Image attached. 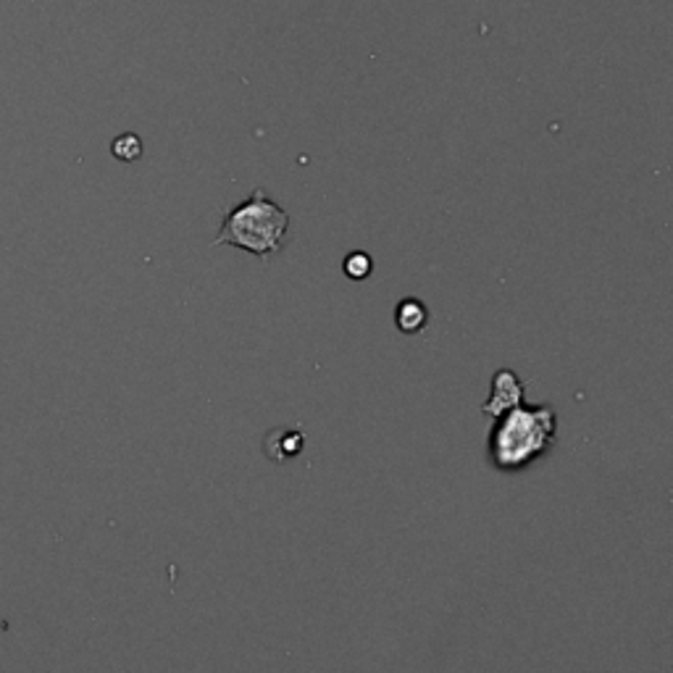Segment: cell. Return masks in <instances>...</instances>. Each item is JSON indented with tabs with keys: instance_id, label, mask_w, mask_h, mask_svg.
I'll list each match as a JSON object with an SVG mask.
<instances>
[{
	"instance_id": "cell-1",
	"label": "cell",
	"mask_w": 673,
	"mask_h": 673,
	"mask_svg": "<svg viewBox=\"0 0 673 673\" xmlns=\"http://www.w3.org/2000/svg\"><path fill=\"white\" fill-rule=\"evenodd\" d=\"M557 442V410L550 402L529 406L518 402L516 408L505 410L495 419L486 437V455L492 469L500 473H518L544 455Z\"/></svg>"
},
{
	"instance_id": "cell-7",
	"label": "cell",
	"mask_w": 673,
	"mask_h": 673,
	"mask_svg": "<svg viewBox=\"0 0 673 673\" xmlns=\"http://www.w3.org/2000/svg\"><path fill=\"white\" fill-rule=\"evenodd\" d=\"M111 153L113 158H119V161L124 164L137 161V158L143 156V140H140L134 132L119 134V137L111 143Z\"/></svg>"
},
{
	"instance_id": "cell-2",
	"label": "cell",
	"mask_w": 673,
	"mask_h": 673,
	"mask_svg": "<svg viewBox=\"0 0 673 673\" xmlns=\"http://www.w3.org/2000/svg\"><path fill=\"white\" fill-rule=\"evenodd\" d=\"M287 232H290V214L274 197H268L264 188H259L224 214L219 235L211 245H232L266 261L281 253Z\"/></svg>"
},
{
	"instance_id": "cell-6",
	"label": "cell",
	"mask_w": 673,
	"mask_h": 673,
	"mask_svg": "<svg viewBox=\"0 0 673 673\" xmlns=\"http://www.w3.org/2000/svg\"><path fill=\"white\" fill-rule=\"evenodd\" d=\"M342 272H345V277L352 281H363L371 277V272H374V261H371V255L366 253V250H352V253L345 255Z\"/></svg>"
},
{
	"instance_id": "cell-3",
	"label": "cell",
	"mask_w": 673,
	"mask_h": 673,
	"mask_svg": "<svg viewBox=\"0 0 673 673\" xmlns=\"http://www.w3.org/2000/svg\"><path fill=\"white\" fill-rule=\"evenodd\" d=\"M518 402H524V382L518 380L510 369H500L497 374L492 376L490 397H486L482 408L492 416V419H497L500 413L516 408Z\"/></svg>"
},
{
	"instance_id": "cell-5",
	"label": "cell",
	"mask_w": 673,
	"mask_h": 673,
	"mask_svg": "<svg viewBox=\"0 0 673 673\" xmlns=\"http://www.w3.org/2000/svg\"><path fill=\"white\" fill-rule=\"evenodd\" d=\"M429 324V308L424 300L419 298H406L400 300L395 308V326L402 335H419L424 332Z\"/></svg>"
},
{
	"instance_id": "cell-4",
	"label": "cell",
	"mask_w": 673,
	"mask_h": 673,
	"mask_svg": "<svg viewBox=\"0 0 673 673\" xmlns=\"http://www.w3.org/2000/svg\"><path fill=\"white\" fill-rule=\"evenodd\" d=\"M303 445H305V437L300 429H272L266 437L268 458L277 460V464H281V460L298 458L300 450H303Z\"/></svg>"
}]
</instances>
